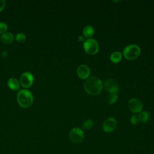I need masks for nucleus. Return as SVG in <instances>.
Returning <instances> with one entry per match:
<instances>
[{
	"label": "nucleus",
	"mask_w": 154,
	"mask_h": 154,
	"mask_svg": "<svg viewBox=\"0 0 154 154\" xmlns=\"http://www.w3.org/2000/svg\"><path fill=\"white\" fill-rule=\"evenodd\" d=\"M103 84L101 80L95 76L88 78L84 83V88L85 91L91 95H97L101 91Z\"/></svg>",
	"instance_id": "nucleus-1"
},
{
	"label": "nucleus",
	"mask_w": 154,
	"mask_h": 154,
	"mask_svg": "<svg viewBox=\"0 0 154 154\" xmlns=\"http://www.w3.org/2000/svg\"><path fill=\"white\" fill-rule=\"evenodd\" d=\"M16 98L19 106L24 108L29 107L34 101V96L32 92L27 89L20 90L17 92Z\"/></svg>",
	"instance_id": "nucleus-2"
},
{
	"label": "nucleus",
	"mask_w": 154,
	"mask_h": 154,
	"mask_svg": "<svg viewBox=\"0 0 154 154\" xmlns=\"http://www.w3.org/2000/svg\"><path fill=\"white\" fill-rule=\"evenodd\" d=\"M124 57L128 60H134L140 54V48L136 45H130L125 48L123 51Z\"/></svg>",
	"instance_id": "nucleus-3"
},
{
	"label": "nucleus",
	"mask_w": 154,
	"mask_h": 154,
	"mask_svg": "<svg viewBox=\"0 0 154 154\" xmlns=\"http://www.w3.org/2000/svg\"><path fill=\"white\" fill-rule=\"evenodd\" d=\"M83 47L85 51L90 55L96 54L99 50V45L96 40L93 38H88L84 41Z\"/></svg>",
	"instance_id": "nucleus-4"
},
{
	"label": "nucleus",
	"mask_w": 154,
	"mask_h": 154,
	"mask_svg": "<svg viewBox=\"0 0 154 154\" xmlns=\"http://www.w3.org/2000/svg\"><path fill=\"white\" fill-rule=\"evenodd\" d=\"M84 137L83 131L79 128H74L70 130L69 134L70 141L75 144L81 142Z\"/></svg>",
	"instance_id": "nucleus-5"
},
{
	"label": "nucleus",
	"mask_w": 154,
	"mask_h": 154,
	"mask_svg": "<svg viewBox=\"0 0 154 154\" xmlns=\"http://www.w3.org/2000/svg\"><path fill=\"white\" fill-rule=\"evenodd\" d=\"M34 75L30 72H24L20 76L19 82L20 84L24 88L30 87L34 82Z\"/></svg>",
	"instance_id": "nucleus-6"
},
{
	"label": "nucleus",
	"mask_w": 154,
	"mask_h": 154,
	"mask_svg": "<svg viewBox=\"0 0 154 154\" xmlns=\"http://www.w3.org/2000/svg\"><path fill=\"white\" fill-rule=\"evenodd\" d=\"M128 107L129 109L135 113L140 112L143 109V103L138 99L132 98L128 102Z\"/></svg>",
	"instance_id": "nucleus-7"
},
{
	"label": "nucleus",
	"mask_w": 154,
	"mask_h": 154,
	"mask_svg": "<svg viewBox=\"0 0 154 154\" xmlns=\"http://www.w3.org/2000/svg\"><path fill=\"white\" fill-rule=\"evenodd\" d=\"M116 125V120L113 117H108L103 122L102 125V128L105 132L109 133L115 129Z\"/></svg>",
	"instance_id": "nucleus-8"
},
{
	"label": "nucleus",
	"mask_w": 154,
	"mask_h": 154,
	"mask_svg": "<svg viewBox=\"0 0 154 154\" xmlns=\"http://www.w3.org/2000/svg\"><path fill=\"white\" fill-rule=\"evenodd\" d=\"M104 86L105 89L110 93H117L119 90V86L117 82L113 79H108L105 81Z\"/></svg>",
	"instance_id": "nucleus-9"
},
{
	"label": "nucleus",
	"mask_w": 154,
	"mask_h": 154,
	"mask_svg": "<svg viewBox=\"0 0 154 154\" xmlns=\"http://www.w3.org/2000/svg\"><path fill=\"white\" fill-rule=\"evenodd\" d=\"M77 74L80 78L86 79L90 74V68L85 64H81L77 69Z\"/></svg>",
	"instance_id": "nucleus-10"
},
{
	"label": "nucleus",
	"mask_w": 154,
	"mask_h": 154,
	"mask_svg": "<svg viewBox=\"0 0 154 154\" xmlns=\"http://www.w3.org/2000/svg\"><path fill=\"white\" fill-rule=\"evenodd\" d=\"M7 85L13 90H17L20 87V82L16 78H10L7 81Z\"/></svg>",
	"instance_id": "nucleus-11"
},
{
	"label": "nucleus",
	"mask_w": 154,
	"mask_h": 154,
	"mask_svg": "<svg viewBox=\"0 0 154 154\" xmlns=\"http://www.w3.org/2000/svg\"><path fill=\"white\" fill-rule=\"evenodd\" d=\"M14 37L10 32H6L1 36V40L4 44H10L14 40Z\"/></svg>",
	"instance_id": "nucleus-12"
},
{
	"label": "nucleus",
	"mask_w": 154,
	"mask_h": 154,
	"mask_svg": "<svg viewBox=\"0 0 154 154\" xmlns=\"http://www.w3.org/2000/svg\"><path fill=\"white\" fill-rule=\"evenodd\" d=\"M82 33L85 37L88 38L93 35L94 33V29L93 26L90 25H87L83 28Z\"/></svg>",
	"instance_id": "nucleus-13"
},
{
	"label": "nucleus",
	"mask_w": 154,
	"mask_h": 154,
	"mask_svg": "<svg viewBox=\"0 0 154 154\" xmlns=\"http://www.w3.org/2000/svg\"><path fill=\"white\" fill-rule=\"evenodd\" d=\"M122 57V55L121 52H120L119 51H116L111 54V55L110 56V59L112 62H113L114 63H117L121 60Z\"/></svg>",
	"instance_id": "nucleus-14"
},
{
	"label": "nucleus",
	"mask_w": 154,
	"mask_h": 154,
	"mask_svg": "<svg viewBox=\"0 0 154 154\" xmlns=\"http://www.w3.org/2000/svg\"><path fill=\"white\" fill-rule=\"evenodd\" d=\"M138 117L140 122L145 123L149 120L150 117V113L147 111H142L138 115Z\"/></svg>",
	"instance_id": "nucleus-15"
},
{
	"label": "nucleus",
	"mask_w": 154,
	"mask_h": 154,
	"mask_svg": "<svg viewBox=\"0 0 154 154\" xmlns=\"http://www.w3.org/2000/svg\"><path fill=\"white\" fill-rule=\"evenodd\" d=\"M117 99H118V96L117 93H110L109 95L107 97L106 101L108 103L112 104L117 101Z\"/></svg>",
	"instance_id": "nucleus-16"
},
{
	"label": "nucleus",
	"mask_w": 154,
	"mask_h": 154,
	"mask_svg": "<svg viewBox=\"0 0 154 154\" xmlns=\"http://www.w3.org/2000/svg\"><path fill=\"white\" fill-rule=\"evenodd\" d=\"M93 126V120L89 119V120H85V121L82 123V128L83 129L87 130V129H90Z\"/></svg>",
	"instance_id": "nucleus-17"
},
{
	"label": "nucleus",
	"mask_w": 154,
	"mask_h": 154,
	"mask_svg": "<svg viewBox=\"0 0 154 154\" xmlns=\"http://www.w3.org/2000/svg\"><path fill=\"white\" fill-rule=\"evenodd\" d=\"M15 39L19 43H22L26 40V35L23 32H18L15 35Z\"/></svg>",
	"instance_id": "nucleus-18"
},
{
	"label": "nucleus",
	"mask_w": 154,
	"mask_h": 154,
	"mask_svg": "<svg viewBox=\"0 0 154 154\" xmlns=\"http://www.w3.org/2000/svg\"><path fill=\"white\" fill-rule=\"evenodd\" d=\"M8 26L6 23L4 22H0V34H4L6 32Z\"/></svg>",
	"instance_id": "nucleus-19"
},
{
	"label": "nucleus",
	"mask_w": 154,
	"mask_h": 154,
	"mask_svg": "<svg viewBox=\"0 0 154 154\" xmlns=\"http://www.w3.org/2000/svg\"><path fill=\"white\" fill-rule=\"evenodd\" d=\"M130 120H131V123L132 124V125H137L140 122V120H139V117H138V115H134L132 116L131 119H130Z\"/></svg>",
	"instance_id": "nucleus-20"
},
{
	"label": "nucleus",
	"mask_w": 154,
	"mask_h": 154,
	"mask_svg": "<svg viewBox=\"0 0 154 154\" xmlns=\"http://www.w3.org/2000/svg\"><path fill=\"white\" fill-rule=\"evenodd\" d=\"M5 6V1L0 0V11H2Z\"/></svg>",
	"instance_id": "nucleus-21"
},
{
	"label": "nucleus",
	"mask_w": 154,
	"mask_h": 154,
	"mask_svg": "<svg viewBox=\"0 0 154 154\" xmlns=\"http://www.w3.org/2000/svg\"><path fill=\"white\" fill-rule=\"evenodd\" d=\"M78 40H79V41H81V42H82V41H84V37L83 36H82V35H79V37H78Z\"/></svg>",
	"instance_id": "nucleus-22"
}]
</instances>
